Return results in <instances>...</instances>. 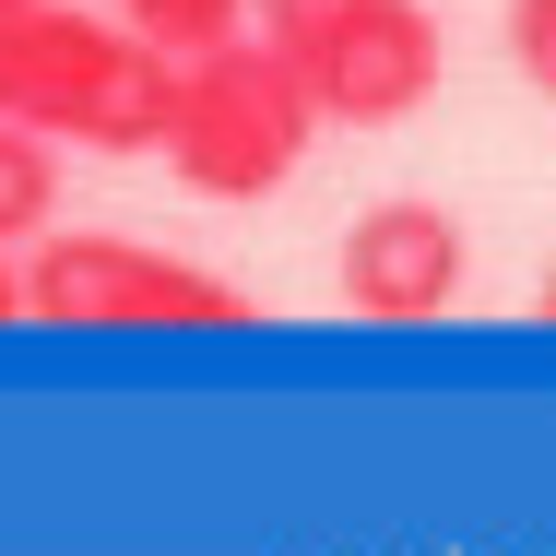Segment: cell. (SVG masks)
<instances>
[{
	"instance_id": "52a82bcc",
	"label": "cell",
	"mask_w": 556,
	"mask_h": 556,
	"mask_svg": "<svg viewBox=\"0 0 556 556\" xmlns=\"http://www.w3.org/2000/svg\"><path fill=\"white\" fill-rule=\"evenodd\" d=\"M237 12H249V0H118V24H130L142 48H166V60H190V48L237 36Z\"/></svg>"
},
{
	"instance_id": "9c48e42d",
	"label": "cell",
	"mask_w": 556,
	"mask_h": 556,
	"mask_svg": "<svg viewBox=\"0 0 556 556\" xmlns=\"http://www.w3.org/2000/svg\"><path fill=\"white\" fill-rule=\"evenodd\" d=\"M0 320H24V285H12V261H0Z\"/></svg>"
},
{
	"instance_id": "277c9868",
	"label": "cell",
	"mask_w": 556,
	"mask_h": 556,
	"mask_svg": "<svg viewBox=\"0 0 556 556\" xmlns=\"http://www.w3.org/2000/svg\"><path fill=\"white\" fill-rule=\"evenodd\" d=\"M12 285H24V320H60V332H237L249 320L225 273L166 261L142 237H36Z\"/></svg>"
},
{
	"instance_id": "5b68a950",
	"label": "cell",
	"mask_w": 556,
	"mask_h": 556,
	"mask_svg": "<svg viewBox=\"0 0 556 556\" xmlns=\"http://www.w3.org/2000/svg\"><path fill=\"white\" fill-rule=\"evenodd\" d=\"M332 273H343V308L355 320H439L450 296L473 285V237L439 202H367Z\"/></svg>"
},
{
	"instance_id": "7a4b0ae2",
	"label": "cell",
	"mask_w": 556,
	"mask_h": 556,
	"mask_svg": "<svg viewBox=\"0 0 556 556\" xmlns=\"http://www.w3.org/2000/svg\"><path fill=\"white\" fill-rule=\"evenodd\" d=\"M320 142V108L296 96V72L261 48V36H214L190 60H166V130L154 154L178 166V190L202 202H261L308 166Z\"/></svg>"
},
{
	"instance_id": "3957f363",
	"label": "cell",
	"mask_w": 556,
	"mask_h": 556,
	"mask_svg": "<svg viewBox=\"0 0 556 556\" xmlns=\"http://www.w3.org/2000/svg\"><path fill=\"white\" fill-rule=\"evenodd\" d=\"M261 48L296 72V96L343 130H391L439 96V12L427 0H261Z\"/></svg>"
},
{
	"instance_id": "ba28073f",
	"label": "cell",
	"mask_w": 556,
	"mask_h": 556,
	"mask_svg": "<svg viewBox=\"0 0 556 556\" xmlns=\"http://www.w3.org/2000/svg\"><path fill=\"white\" fill-rule=\"evenodd\" d=\"M509 60H521V84L556 108V0H509Z\"/></svg>"
},
{
	"instance_id": "8992f818",
	"label": "cell",
	"mask_w": 556,
	"mask_h": 556,
	"mask_svg": "<svg viewBox=\"0 0 556 556\" xmlns=\"http://www.w3.org/2000/svg\"><path fill=\"white\" fill-rule=\"evenodd\" d=\"M48 214H60V142L24 130V118H0V249L36 237Z\"/></svg>"
},
{
	"instance_id": "30bf717a",
	"label": "cell",
	"mask_w": 556,
	"mask_h": 556,
	"mask_svg": "<svg viewBox=\"0 0 556 556\" xmlns=\"http://www.w3.org/2000/svg\"><path fill=\"white\" fill-rule=\"evenodd\" d=\"M545 320H556V273H545Z\"/></svg>"
},
{
	"instance_id": "6da1fadb",
	"label": "cell",
	"mask_w": 556,
	"mask_h": 556,
	"mask_svg": "<svg viewBox=\"0 0 556 556\" xmlns=\"http://www.w3.org/2000/svg\"><path fill=\"white\" fill-rule=\"evenodd\" d=\"M0 118L84 154H154L166 48H142L130 24H96L84 0H0Z\"/></svg>"
}]
</instances>
